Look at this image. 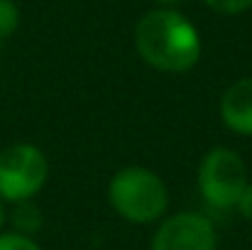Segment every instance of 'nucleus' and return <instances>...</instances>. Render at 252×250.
Instances as JSON below:
<instances>
[{"mask_svg": "<svg viewBox=\"0 0 252 250\" xmlns=\"http://www.w3.org/2000/svg\"><path fill=\"white\" fill-rule=\"evenodd\" d=\"M5 206H2V201H0V231H2V226H5Z\"/></svg>", "mask_w": 252, "mask_h": 250, "instance_id": "ddd939ff", "label": "nucleus"}, {"mask_svg": "<svg viewBox=\"0 0 252 250\" xmlns=\"http://www.w3.org/2000/svg\"><path fill=\"white\" fill-rule=\"evenodd\" d=\"M220 120L238 135H252V76L238 79L220 98Z\"/></svg>", "mask_w": 252, "mask_h": 250, "instance_id": "423d86ee", "label": "nucleus"}, {"mask_svg": "<svg viewBox=\"0 0 252 250\" xmlns=\"http://www.w3.org/2000/svg\"><path fill=\"white\" fill-rule=\"evenodd\" d=\"M10 221H12V231L34 238V233L42 228V221H44V218H42L39 206H37L32 199H27V201H17V204H12Z\"/></svg>", "mask_w": 252, "mask_h": 250, "instance_id": "0eeeda50", "label": "nucleus"}, {"mask_svg": "<svg viewBox=\"0 0 252 250\" xmlns=\"http://www.w3.org/2000/svg\"><path fill=\"white\" fill-rule=\"evenodd\" d=\"M20 25V10L12 0H0V42L7 39Z\"/></svg>", "mask_w": 252, "mask_h": 250, "instance_id": "6e6552de", "label": "nucleus"}, {"mask_svg": "<svg viewBox=\"0 0 252 250\" xmlns=\"http://www.w3.org/2000/svg\"><path fill=\"white\" fill-rule=\"evenodd\" d=\"M49 177L47 155L30 145L15 143L0 150V201L17 204L34 199Z\"/></svg>", "mask_w": 252, "mask_h": 250, "instance_id": "7ed1b4c3", "label": "nucleus"}, {"mask_svg": "<svg viewBox=\"0 0 252 250\" xmlns=\"http://www.w3.org/2000/svg\"><path fill=\"white\" fill-rule=\"evenodd\" d=\"M218 15H240L252 7V0H203Z\"/></svg>", "mask_w": 252, "mask_h": 250, "instance_id": "9d476101", "label": "nucleus"}, {"mask_svg": "<svg viewBox=\"0 0 252 250\" xmlns=\"http://www.w3.org/2000/svg\"><path fill=\"white\" fill-rule=\"evenodd\" d=\"M235 209L240 211V216H243V218L252 221V181H248V186L243 189V194H240V199H238Z\"/></svg>", "mask_w": 252, "mask_h": 250, "instance_id": "9b49d317", "label": "nucleus"}, {"mask_svg": "<svg viewBox=\"0 0 252 250\" xmlns=\"http://www.w3.org/2000/svg\"><path fill=\"white\" fill-rule=\"evenodd\" d=\"M113 211L137 226L162 221L169 209V189L162 177L147 167H125L108 184Z\"/></svg>", "mask_w": 252, "mask_h": 250, "instance_id": "f03ea898", "label": "nucleus"}, {"mask_svg": "<svg viewBox=\"0 0 252 250\" xmlns=\"http://www.w3.org/2000/svg\"><path fill=\"white\" fill-rule=\"evenodd\" d=\"M150 250H218V236L203 214L179 211L162 218L157 226Z\"/></svg>", "mask_w": 252, "mask_h": 250, "instance_id": "39448f33", "label": "nucleus"}, {"mask_svg": "<svg viewBox=\"0 0 252 250\" xmlns=\"http://www.w3.org/2000/svg\"><path fill=\"white\" fill-rule=\"evenodd\" d=\"M135 47L145 64L167 74L189 71L201 59L198 30L174 7H155L140 17Z\"/></svg>", "mask_w": 252, "mask_h": 250, "instance_id": "f257e3e1", "label": "nucleus"}, {"mask_svg": "<svg viewBox=\"0 0 252 250\" xmlns=\"http://www.w3.org/2000/svg\"><path fill=\"white\" fill-rule=\"evenodd\" d=\"M0 250H42L32 236H22L17 231H0Z\"/></svg>", "mask_w": 252, "mask_h": 250, "instance_id": "1a4fd4ad", "label": "nucleus"}, {"mask_svg": "<svg viewBox=\"0 0 252 250\" xmlns=\"http://www.w3.org/2000/svg\"><path fill=\"white\" fill-rule=\"evenodd\" d=\"M248 167L230 147H213L198 165V189L208 206L235 209L243 189L248 186Z\"/></svg>", "mask_w": 252, "mask_h": 250, "instance_id": "20e7f679", "label": "nucleus"}, {"mask_svg": "<svg viewBox=\"0 0 252 250\" xmlns=\"http://www.w3.org/2000/svg\"><path fill=\"white\" fill-rule=\"evenodd\" d=\"M159 7H176L179 2H184V0H155Z\"/></svg>", "mask_w": 252, "mask_h": 250, "instance_id": "f8f14e48", "label": "nucleus"}]
</instances>
